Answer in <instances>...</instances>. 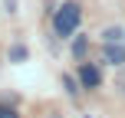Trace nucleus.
I'll return each instance as SVG.
<instances>
[{
  "instance_id": "nucleus-1",
  "label": "nucleus",
  "mask_w": 125,
  "mask_h": 118,
  "mask_svg": "<svg viewBox=\"0 0 125 118\" xmlns=\"http://www.w3.org/2000/svg\"><path fill=\"white\" fill-rule=\"evenodd\" d=\"M79 20H82V10H79V3L76 0H66L62 7H56V13H53V30H56V36H73L76 33V26H79Z\"/></svg>"
},
{
  "instance_id": "nucleus-8",
  "label": "nucleus",
  "mask_w": 125,
  "mask_h": 118,
  "mask_svg": "<svg viewBox=\"0 0 125 118\" xmlns=\"http://www.w3.org/2000/svg\"><path fill=\"white\" fill-rule=\"evenodd\" d=\"M10 59H26V49H23V46H13V49H10Z\"/></svg>"
},
{
  "instance_id": "nucleus-7",
  "label": "nucleus",
  "mask_w": 125,
  "mask_h": 118,
  "mask_svg": "<svg viewBox=\"0 0 125 118\" xmlns=\"http://www.w3.org/2000/svg\"><path fill=\"white\" fill-rule=\"evenodd\" d=\"M62 85H66V92L73 95V99L79 95V89H76V79H73V75H62Z\"/></svg>"
},
{
  "instance_id": "nucleus-2",
  "label": "nucleus",
  "mask_w": 125,
  "mask_h": 118,
  "mask_svg": "<svg viewBox=\"0 0 125 118\" xmlns=\"http://www.w3.org/2000/svg\"><path fill=\"white\" fill-rule=\"evenodd\" d=\"M102 62L112 66V69L125 66V43H105L102 46Z\"/></svg>"
},
{
  "instance_id": "nucleus-5",
  "label": "nucleus",
  "mask_w": 125,
  "mask_h": 118,
  "mask_svg": "<svg viewBox=\"0 0 125 118\" xmlns=\"http://www.w3.org/2000/svg\"><path fill=\"white\" fill-rule=\"evenodd\" d=\"M86 49H89V39L86 36H76L73 39V56L76 59H86Z\"/></svg>"
},
{
  "instance_id": "nucleus-4",
  "label": "nucleus",
  "mask_w": 125,
  "mask_h": 118,
  "mask_svg": "<svg viewBox=\"0 0 125 118\" xmlns=\"http://www.w3.org/2000/svg\"><path fill=\"white\" fill-rule=\"evenodd\" d=\"M102 39L105 43H125V30L122 26H105L102 30Z\"/></svg>"
},
{
  "instance_id": "nucleus-6",
  "label": "nucleus",
  "mask_w": 125,
  "mask_h": 118,
  "mask_svg": "<svg viewBox=\"0 0 125 118\" xmlns=\"http://www.w3.org/2000/svg\"><path fill=\"white\" fill-rule=\"evenodd\" d=\"M115 89L125 95V66H119V69H115Z\"/></svg>"
},
{
  "instance_id": "nucleus-10",
  "label": "nucleus",
  "mask_w": 125,
  "mask_h": 118,
  "mask_svg": "<svg viewBox=\"0 0 125 118\" xmlns=\"http://www.w3.org/2000/svg\"><path fill=\"white\" fill-rule=\"evenodd\" d=\"M3 13H17V0H3Z\"/></svg>"
},
{
  "instance_id": "nucleus-3",
  "label": "nucleus",
  "mask_w": 125,
  "mask_h": 118,
  "mask_svg": "<svg viewBox=\"0 0 125 118\" xmlns=\"http://www.w3.org/2000/svg\"><path fill=\"white\" fill-rule=\"evenodd\" d=\"M79 82H82V89H99L102 85L99 66H95V62H82V66H79Z\"/></svg>"
},
{
  "instance_id": "nucleus-9",
  "label": "nucleus",
  "mask_w": 125,
  "mask_h": 118,
  "mask_svg": "<svg viewBox=\"0 0 125 118\" xmlns=\"http://www.w3.org/2000/svg\"><path fill=\"white\" fill-rule=\"evenodd\" d=\"M0 118H20L13 108H7V105H0Z\"/></svg>"
}]
</instances>
